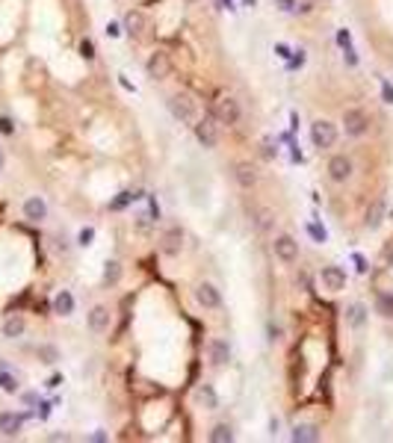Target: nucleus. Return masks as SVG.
Here are the masks:
<instances>
[{
  "instance_id": "18",
  "label": "nucleus",
  "mask_w": 393,
  "mask_h": 443,
  "mask_svg": "<svg viewBox=\"0 0 393 443\" xmlns=\"http://www.w3.org/2000/svg\"><path fill=\"white\" fill-rule=\"evenodd\" d=\"M195 399L204 405L207 411H216V405H219V399H216V390H213L210 384H201V387L195 390Z\"/></svg>"
},
{
  "instance_id": "3",
  "label": "nucleus",
  "mask_w": 393,
  "mask_h": 443,
  "mask_svg": "<svg viewBox=\"0 0 393 443\" xmlns=\"http://www.w3.org/2000/svg\"><path fill=\"white\" fill-rule=\"evenodd\" d=\"M195 139L204 148H216L219 145V121L216 119H195Z\"/></svg>"
},
{
  "instance_id": "21",
  "label": "nucleus",
  "mask_w": 393,
  "mask_h": 443,
  "mask_svg": "<svg viewBox=\"0 0 393 443\" xmlns=\"http://www.w3.org/2000/svg\"><path fill=\"white\" fill-rule=\"evenodd\" d=\"M21 334H24V319H21V316H9V319L3 322V337L15 340V337H21Z\"/></svg>"
},
{
  "instance_id": "16",
  "label": "nucleus",
  "mask_w": 393,
  "mask_h": 443,
  "mask_svg": "<svg viewBox=\"0 0 393 443\" xmlns=\"http://www.w3.org/2000/svg\"><path fill=\"white\" fill-rule=\"evenodd\" d=\"M210 360L216 363V366H222V363L231 360V349H228L225 340H213V343H210Z\"/></svg>"
},
{
  "instance_id": "19",
  "label": "nucleus",
  "mask_w": 393,
  "mask_h": 443,
  "mask_svg": "<svg viewBox=\"0 0 393 443\" xmlns=\"http://www.w3.org/2000/svg\"><path fill=\"white\" fill-rule=\"evenodd\" d=\"M376 313L384 319H393V295L390 292H378L376 295Z\"/></svg>"
},
{
  "instance_id": "28",
  "label": "nucleus",
  "mask_w": 393,
  "mask_h": 443,
  "mask_svg": "<svg viewBox=\"0 0 393 443\" xmlns=\"http://www.w3.org/2000/svg\"><path fill=\"white\" fill-rule=\"evenodd\" d=\"M39 358H42L45 363H56V358H59V352H56L53 346H42V349H39Z\"/></svg>"
},
{
  "instance_id": "30",
  "label": "nucleus",
  "mask_w": 393,
  "mask_h": 443,
  "mask_svg": "<svg viewBox=\"0 0 393 443\" xmlns=\"http://www.w3.org/2000/svg\"><path fill=\"white\" fill-rule=\"evenodd\" d=\"M80 53H83V59H95V45L89 39H83L80 42Z\"/></svg>"
},
{
  "instance_id": "29",
  "label": "nucleus",
  "mask_w": 393,
  "mask_h": 443,
  "mask_svg": "<svg viewBox=\"0 0 393 443\" xmlns=\"http://www.w3.org/2000/svg\"><path fill=\"white\" fill-rule=\"evenodd\" d=\"M0 387H3L6 393H15V390H18V381H15L12 375H6V373H0Z\"/></svg>"
},
{
  "instance_id": "8",
  "label": "nucleus",
  "mask_w": 393,
  "mask_h": 443,
  "mask_svg": "<svg viewBox=\"0 0 393 443\" xmlns=\"http://www.w3.org/2000/svg\"><path fill=\"white\" fill-rule=\"evenodd\" d=\"M160 248H163V254H169V257L181 254V248H184V231L177 228V225L166 228L163 237H160Z\"/></svg>"
},
{
  "instance_id": "25",
  "label": "nucleus",
  "mask_w": 393,
  "mask_h": 443,
  "mask_svg": "<svg viewBox=\"0 0 393 443\" xmlns=\"http://www.w3.org/2000/svg\"><path fill=\"white\" fill-rule=\"evenodd\" d=\"M316 437H319V434H316L313 426H299V428L293 431V440H296V443H299V440H302V443H313Z\"/></svg>"
},
{
  "instance_id": "27",
  "label": "nucleus",
  "mask_w": 393,
  "mask_h": 443,
  "mask_svg": "<svg viewBox=\"0 0 393 443\" xmlns=\"http://www.w3.org/2000/svg\"><path fill=\"white\" fill-rule=\"evenodd\" d=\"M119 275H121V269H119V263H116V260H110V263H106V269H103V281H110V284H116V281H119Z\"/></svg>"
},
{
  "instance_id": "31",
  "label": "nucleus",
  "mask_w": 393,
  "mask_h": 443,
  "mask_svg": "<svg viewBox=\"0 0 393 443\" xmlns=\"http://www.w3.org/2000/svg\"><path fill=\"white\" fill-rule=\"evenodd\" d=\"M92 239H95V231H92V228H83V231H80V237H77V242H80V245H89Z\"/></svg>"
},
{
  "instance_id": "20",
  "label": "nucleus",
  "mask_w": 393,
  "mask_h": 443,
  "mask_svg": "<svg viewBox=\"0 0 393 443\" xmlns=\"http://www.w3.org/2000/svg\"><path fill=\"white\" fill-rule=\"evenodd\" d=\"M142 27H145V15H142V12H127V15H124V30H127L130 35H139Z\"/></svg>"
},
{
  "instance_id": "6",
  "label": "nucleus",
  "mask_w": 393,
  "mask_h": 443,
  "mask_svg": "<svg viewBox=\"0 0 393 443\" xmlns=\"http://www.w3.org/2000/svg\"><path fill=\"white\" fill-rule=\"evenodd\" d=\"M213 119L219 124H237L239 121V103L234 98H219L213 106Z\"/></svg>"
},
{
  "instance_id": "4",
  "label": "nucleus",
  "mask_w": 393,
  "mask_h": 443,
  "mask_svg": "<svg viewBox=\"0 0 393 443\" xmlns=\"http://www.w3.org/2000/svg\"><path fill=\"white\" fill-rule=\"evenodd\" d=\"M343 127H346V133H349V136H364V133H367V127H370V119H367L364 109L349 106L346 113H343Z\"/></svg>"
},
{
  "instance_id": "7",
  "label": "nucleus",
  "mask_w": 393,
  "mask_h": 443,
  "mask_svg": "<svg viewBox=\"0 0 393 443\" xmlns=\"http://www.w3.org/2000/svg\"><path fill=\"white\" fill-rule=\"evenodd\" d=\"M145 71H148V77H151V80H163V77H169V71H171V59H169V53H166V51L151 53V56H148V62H145Z\"/></svg>"
},
{
  "instance_id": "32",
  "label": "nucleus",
  "mask_w": 393,
  "mask_h": 443,
  "mask_svg": "<svg viewBox=\"0 0 393 443\" xmlns=\"http://www.w3.org/2000/svg\"><path fill=\"white\" fill-rule=\"evenodd\" d=\"M130 198H133V195H130V192H121V195H119V198H116V201H113V210H121V207H124V204H127V201H130Z\"/></svg>"
},
{
  "instance_id": "35",
  "label": "nucleus",
  "mask_w": 393,
  "mask_h": 443,
  "mask_svg": "<svg viewBox=\"0 0 393 443\" xmlns=\"http://www.w3.org/2000/svg\"><path fill=\"white\" fill-rule=\"evenodd\" d=\"M293 3H296L293 9H299V12H310V9H313V6H310V0H293Z\"/></svg>"
},
{
  "instance_id": "9",
  "label": "nucleus",
  "mask_w": 393,
  "mask_h": 443,
  "mask_svg": "<svg viewBox=\"0 0 393 443\" xmlns=\"http://www.w3.org/2000/svg\"><path fill=\"white\" fill-rule=\"evenodd\" d=\"M195 302H198L204 310H216V307L222 305V295H219V290L213 287V284H198V287H195Z\"/></svg>"
},
{
  "instance_id": "23",
  "label": "nucleus",
  "mask_w": 393,
  "mask_h": 443,
  "mask_svg": "<svg viewBox=\"0 0 393 443\" xmlns=\"http://www.w3.org/2000/svg\"><path fill=\"white\" fill-rule=\"evenodd\" d=\"M272 210L269 207H257L255 210V225H257V231H269V225H272Z\"/></svg>"
},
{
  "instance_id": "12",
  "label": "nucleus",
  "mask_w": 393,
  "mask_h": 443,
  "mask_svg": "<svg viewBox=\"0 0 393 443\" xmlns=\"http://www.w3.org/2000/svg\"><path fill=\"white\" fill-rule=\"evenodd\" d=\"M234 177H237V183L242 189H252L255 183H257V169L252 166V163H237L234 166Z\"/></svg>"
},
{
  "instance_id": "37",
  "label": "nucleus",
  "mask_w": 393,
  "mask_h": 443,
  "mask_svg": "<svg viewBox=\"0 0 393 443\" xmlns=\"http://www.w3.org/2000/svg\"><path fill=\"white\" fill-rule=\"evenodd\" d=\"M121 30H119V24H106V35H119Z\"/></svg>"
},
{
  "instance_id": "13",
  "label": "nucleus",
  "mask_w": 393,
  "mask_h": 443,
  "mask_svg": "<svg viewBox=\"0 0 393 443\" xmlns=\"http://www.w3.org/2000/svg\"><path fill=\"white\" fill-rule=\"evenodd\" d=\"M24 216L30 222H45L48 219V204L42 198H27L24 201Z\"/></svg>"
},
{
  "instance_id": "33",
  "label": "nucleus",
  "mask_w": 393,
  "mask_h": 443,
  "mask_svg": "<svg viewBox=\"0 0 393 443\" xmlns=\"http://www.w3.org/2000/svg\"><path fill=\"white\" fill-rule=\"evenodd\" d=\"M308 231H310V237H313L316 242H325V231H323V228H316V225H310Z\"/></svg>"
},
{
  "instance_id": "11",
  "label": "nucleus",
  "mask_w": 393,
  "mask_h": 443,
  "mask_svg": "<svg viewBox=\"0 0 393 443\" xmlns=\"http://www.w3.org/2000/svg\"><path fill=\"white\" fill-rule=\"evenodd\" d=\"M323 287L331 290V292H340L346 287V272L340 266H325L323 269Z\"/></svg>"
},
{
  "instance_id": "26",
  "label": "nucleus",
  "mask_w": 393,
  "mask_h": 443,
  "mask_svg": "<svg viewBox=\"0 0 393 443\" xmlns=\"http://www.w3.org/2000/svg\"><path fill=\"white\" fill-rule=\"evenodd\" d=\"M210 440H213V443H231V440H234L231 426H216V428L210 431Z\"/></svg>"
},
{
  "instance_id": "36",
  "label": "nucleus",
  "mask_w": 393,
  "mask_h": 443,
  "mask_svg": "<svg viewBox=\"0 0 393 443\" xmlns=\"http://www.w3.org/2000/svg\"><path fill=\"white\" fill-rule=\"evenodd\" d=\"M269 340H281V328L278 325H269Z\"/></svg>"
},
{
  "instance_id": "39",
  "label": "nucleus",
  "mask_w": 393,
  "mask_h": 443,
  "mask_svg": "<svg viewBox=\"0 0 393 443\" xmlns=\"http://www.w3.org/2000/svg\"><path fill=\"white\" fill-rule=\"evenodd\" d=\"M0 169H3V151H0Z\"/></svg>"
},
{
  "instance_id": "14",
  "label": "nucleus",
  "mask_w": 393,
  "mask_h": 443,
  "mask_svg": "<svg viewBox=\"0 0 393 443\" xmlns=\"http://www.w3.org/2000/svg\"><path fill=\"white\" fill-rule=\"evenodd\" d=\"M89 328L95 331V334H103V331L110 328V310H106V307H92V313H89Z\"/></svg>"
},
{
  "instance_id": "2",
  "label": "nucleus",
  "mask_w": 393,
  "mask_h": 443,
  "mask_svg": "<svg viewBox=\"0 0 393 443\" xmlns=\"http://www.w3.org/2000/svg\"><path fill=\"white\" fill-rule=\"evenodd\" d=\"M310 142H313V148H331L337 142V127L325 119L313 121L310 124Z\"/></svg>"
},
{
  "instance_id": "10",
  "label": "nucleus",
  "mask_w": 393,
  "mask_h": 443,
  "mask_svg": "<svg viewBox=\"0 0 393 443\" xmlns=\"http://www.w3.org/2000/svg\"><path fill=\"white\" fill-rule=\"evenodd\" d=\"M328 177H331V180H337V183L349 180V177H352V160H349V157H343V154L331 157V160H328Z\"/></svg>"
},
{
  "instance_id": "22",
  "label": "nucleus",
  "mask_w": 393,
  "mask_h": 443,
  "mask_svg": "<svg viewBox=\"0 0 393 443\" xmlns=\"http://www.w3.org/2000/svg\"><path fill=\"white\" fill-rule=\"evenodd\" d=\"M346 319H349L352 328H361L364 319H367V307H364V305H352V307L346 310Z\"/></svg>"
},
{
  "instance_id": "34",
  "label": "nucleus",
  "mask_w": 393,
  "mask_h": 443,
  "mask_svg": "<svg viewBox=\"0 0 393 443\" xmlns=\"http://www.w3.org/2000/svg\"><path fill=\"white\" fill-rule=\"evenodd\" d=\"M12 130H15L12 119H6V116H3V119H0V133H12Z\"/></svg>"
},
{
  "instance_id": "38",
  "label": "nucleus",
  "mask_w": 393,
  "mask_h": 443,
  "mask_svg": "<svg viewBox=\"0 0 393 443\" xmlns=\"http://www.w3.org/2000/svg\"><path fill=\"white\" fill-rule=\"evenodd\" d=\"M384 101L393 103V89H390V86H384Z\"/></svg>"
},
{
  "instance_id": "5",
  "label": "nucleus",
  "mask_w": 393,
  "mask_h": 443,
  "mask_svg": "<svg viewBox=\"0 0 393 443\" xmlns=\"http://www.w3.org/2000/svg\"><path fill=\"white\" fill-rule=\"evenodd\" d=\"M272 251H275V257H278L281 263H296V260H299V242H296L293 237H287V234L275 237Z\"/></svg>"
},
{
  "instance_id": "40",
  "label": "nucleus",
  "mask_w": 393,
  "mask_h": 443,
  "mask_svg": "<svg viewBox=\"0 0 393 443\" xmlns=\"http://www.w3.org/2000/svg\"><path fill=\"white\" fill-rule=\"evenodd\" d=\"M184 3H198V0H184Z\"/></svg>"
},
{
  "instance_id": "17",
  "label": "nucleus",
  "mask_w": 393,
  "mask_h": 443,
  "mask_svg": "<svg viewBox=\"0 0 393 443\" xmlns=\"http://www.w3.org/2000/svg\"><path fill=\"white\" fill-rule=\"evenodd\" d=\"M71 310H74V295L71 292H56L53 295V313H59V316H68Z\"/></svg>"
},
{
  "instance_id": "24",
  "label": "nucleus",
  "mask_w": 393,
  "mask_h": 443,
  "mask_svg": "<svg viewBox=\"0 0 393 443\" xmlns=\"http://www.w3.org/2000/svg\"><path fill=\"white\" fill-rule=\"evenodd\" d=\"M381 219H384V204L376 201L370 210H367V228H378L381 225Z\"/></svg>"
},
{
  "instance_id": "15",
  "label": "nucleus",
  "mask_w": 393,
  "mask_h": 443,
  "mask_svg": "<svg viewBox=\"0 0 393 443\" xmlns=\"http://www.w3.org/2000/svg\"><path fill=\"white\" fill-rule=\"evenodd\" d=\"M21 417L18 414H12V411H3V414H0V431H3L6 437H15L18 431H21Z\"/></svg>"
},
{
  "instance_id": "1",
  "label": "nucleus",
  "mask_w": 393,
  "mask_h": 443,
  "mask_svg": "<svg viewBox=\"0 0 393 443\" xmlns=\"http://www.w3.org/2000/svg\"><path fill=\"white\" fill-rule=\"evenodd\" d=\"M169 113L181 121V124H195L198 119V106L189 95H171L169 98Z\"/></svg>"
}]
</instances>
